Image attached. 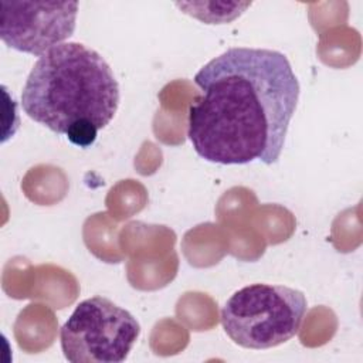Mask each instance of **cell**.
I'll return each instance as SVG.
<instances>
[{
  "instance_id": "obj_4",
  "label": "cell",
  "mask_w": 363,
  "mask_h": 363,
  "mask_svg": "<svg viewBox=\"0 0 363 363\" xmlns=\"http://www.w3.org/2000/svg\"><path fill=\"white\" fill-rule=\"evenodd\" d=\"M140 335L130 312L105 296L77 305L60 330L61 349L71 363H121Z\"/></svg>"
},
{
  "instance_id": "obj_3",
  "label": "cell",
  "mask_w": 363,
  "mask_h": 363,
  "mask_svg": "<svg viewBox=\"0 0 363 363\" xmlns=\"http://www.w3.org/2000/svg\"><path fill=\"white\" fill-rule=\"evenodd\" d=\"M306 309V298L298 289L251 284L227 299L221 309V325L238 346L271 349L298 333Z\"/></svg>"
},
{
  "instance_id": "obj_6",
  "label": "cell",
  "mask_w": 363,
  "mask_h": 363,
  "mask_svg": "<svg viewBox=\"0 0 363 363\" xmlns=\"http://www.w3.org/2000/svg\"><path fill=\"white\" fill-rule=\"evenodd\" d=\"M176 6L186 14L199 18L207 24H223L235 20L241 16L251 3H207V1H189L176 3Z\"/></svg>"
},
{
  "instance_id": "obj_2",
  "label": "cell",
  "mask_w": 363,
  "mask_h": 363,
  "mask_svg": "<svg viewBox=\"0 0 363 363\" xmlns=\"http://www.w3.org/2000/svg\"><path fill=\"white\" fill-rule=\"evenodd\" d=\"M118 105L119 85L108 62L95 50L71 41L35 61L21 92L27 116L58 135L84 121L101 130Z\"/></svg>"
},
{
  "instance_id": "obj_5",
  "label": "cell",
  "mask_w": 363,
  "mask_h": 363,
  "mask_svg": "<svg viewBox=\"0 0 363 363\" xmlns=\"http://www.w3.org/2000/svg\"><path fill=\"white\" fill-rule=\"evenodd\" d=\"M0 6V37L7 47L20 52L40 58L74 34L77 1L3 0Z\"/></svg>"
},
{
  "instance_id": "obj_1",
  "label": "cell",
  "mask_w": 363,
  "mask_h": 363,
  "mask_svg": "<svg viewBox=\"0 0 363 363\" xmlns=\"http://www.w3.org/2000/svg\"><path fill=\"white\" fill-rule=\"evenodd\" d=\"M201 95L189 108L196 153L218 164L278 162L299 98L288 58L275 50L233 47L194 75Z\"/></svg>"
},
{
  "instance_id": "obj_7",
  "label": "cell",
  "mask_w": 363,
  "mask_h": 363,
  "mask_svg": "<svg viewBox=\"0 0 363 363\" xmlns=\"http://www.w3.org/2000/svg\"><path fill=\"white\" fill-rule=\"evenodd\" d=\"M98 128L91 122H78L69 128L67 132V138L71 143L79 146V147H88L91 146L98 136Z\"/></svg>"
}]
</instances>
